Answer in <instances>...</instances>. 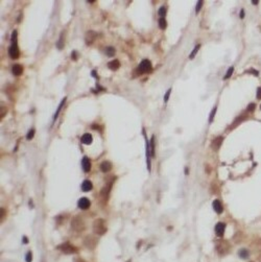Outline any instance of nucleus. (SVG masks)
<instances>
[{"label":"nucleus","instance_id":"nucleus-1","mask_svg":"<svg viewBox=\"0 0 261 262\" xmlns=\"http://www.w3.org/2000/svg\"><path fill=\"white\" fill-rule=\"evenodd\" d=\"M9 57L14 60L19 58L20 55V51L18 48V43H17V31H14L12 34V45L9 47Z\"/></svg>","mask_w":261,"mask_h":262},{"label":"nucleus","instance_id":"nucleus-2","mask_svg":"<svg viewBox=\"0 0 261 262\" xmlns=\"http://www.w3.org/2000/svg\"><path fill=\"white\" fill-rule=\"evenodd\" d=\"M93 232L95 234L99 235H103L105 233L107 232V227H106V223H105V220L101 219V218H98L96 219L93 223Z\"/></svg>","mask_w":261,"mask_h":262},{"label":"nucleus","instance_id":"nucleus-3","mask_svg":"<svg viewBox=\"0 0 261 262\" xmlns=\"http://www.w3.org/2000/svg\"><path fill=\"white\" fill-rule=\"evenodd\" d=\"M71 227L75 232H82L85 229V223L79 216H74L71 220Z\"/></svg>","mask_w":261,"mask_h":262},{"label":"nucleus","instance_id":"nucleus-4","mask_svg":"<svg viewBox=\"0 0 261 262\" xmlns=\"http://www.w3.org/2000/svg\"><path fill=\"white\" fill-rule=\"evenodd\" d=\"M139 71L141 73H149L152 71V62L149 60H143L139 65Z\"/></svg>","mask_w":261,"mask_h":262},{"label":"nucleus","instance_id":"nucleus-5","mask_svg":"<svg viewBox=\"0 0 261 262\" xmlns=\"http://www.w3.org/2000/svg\"><path fill=\"white\" fill-rule=\"evenodd\" d=\"M59 250H61L63 253H65V254H73V253H75L76 251V249L74 247H73L72 244H70L69 242H66V243H63V244H61L60 247H58Z\"/></svg>","mask_w":261,"mask_h":262},{"label":"nucleus","instance_id":"nucleus-6","mask_svg":"<svg viewBox=\"0 0 261 262\" xmlns=\"http://www.w3.org/2000/svg\"><path fill=\"white\" fill-rule=\"evenodd\" d=\"M216 249H217V251H218L219 254L225 255V254L229 251L230 247H229L228 242H226V241H219V243L216 244Z\"/></svg>","mask_w":261,"mask_h":262},{"label":"nucleus","instance_id":"nucleus-7","mask_svg":"<svg viewBox=\"0 0 261 262\" xmlns=\"http://www.w3.org/2000/svg\"><path fill=\"white\" fill-rule=\"evenodd\" d=\"M96 243H97V240L94 239V237H92V236H87V237L85 238V240H84L85 247H87L88 249H90V250L94 249V247H96Z\"/></svg>","mask_w":261,"mask_h":262},{"label":"nucleus","instance_id":"nucleus-8","mask_svg":"<svg viewBox=\"0 0 261 262\" xmlns=\"http://www.w3.org/2000/svg\"><path fill=\"white\" fill-rule=\"evenodd\" d=\"M96 36H97V34H96L95 31H87V33H86V36H85L86 43H87L88 45H91L92 43L95 41V39H96Z\"/></svg>","mask_w":261,"mask_h":262},{"label":"nucleus","instance_id":"nucleus-9","mask_svg":"<svg viewBox=\"0 0 261 262\" xmlns=\"http://www.w3.org/2000/svg\"><path fill=\"white\" fill-rule=\"evenodd\" d=\"M77 205H79V209H82V210H87V209H89L91 203H90V201H89L87 197H82V198H79Z\"/></svg>","mask_w":261,"mask_h":262},{"label":"nucleus","instance_id":"nucleus-10","mask_svg":"<svg viewBox=\"0 0 261 262\" xmlns=\"http://www.w3.org/2000/svg\"><path fill=\"white\" fill-rule=\"evenodd\" d=\"M225 229H226V225L224 223H216L215 225V233L218 237H222L224 234H225Z\"/></svg>","mask_w":261,"mask_h":262},{"label":"nucleus","instance_id":"nucleus-11","mask_svg":"<svg viewBox=\"0 0 261 262\" xmlns=\"http://www.w3.org/2000/svg\"><path fill=\"white\" fill-rule=\"evenodd\" d=\"M82 167H83V170L85 171V172H89V171H90V169H91V162H90L89 158H87V157H84V158H83Z\"/></svg>","mask_w":261,"mask_h":262},{"label":"nucleus","instance_id":"nucleus-12","mask_svg":"<svg viewBox=\"0 0 261 262\" xmlns=\"http://www.w3.org/2000/svg\"><path fill=\"white\" fill-rule=\"evenodd\" d=\"M213 209H214V211H215L216 213H222V211H224V207H222V203H220V201L219 199H215V201H213Z\"/></svg>","mask_w":261,"mask_h":262},{"label":"nucleus","instance_id":"nucleus-13","mask_svg":"<svg viewBox=\"0 0 261 262\" xmlns=\"http://www.w3.org/2000/svg\"><path fill=\"white\" fill-rule=\"evenodd\" d=\"M99 169H100V171H103V172H108V171H110L112 169V164H111L109 161H103L100 163Z\"/></svg>","mask_w":261,"mask_h":262},{"label":"nucleus","instance_id":"nucleus-14","mask_svg":"<svg viewBox=\"0 0 261 262\" xmlns=\"http://www.w3.org/2000/svg\"><path fill=\"white\" fill-rule=\"evenodd\" d=\"M222 140H224V138L222 137L215 138V139L212 141V143H211V147H212L214 150H218L219 147H220V145H222Z\"/></svg>","mask_w":261,"mask_h":262},{"label":"nucleus","instance_id":"nucleus-15","mask_svg":"<svg viewBox=\"0 0 261 262\" xmlns=\"http://www.w3.org/2000/svg\"><path fill=\"white\" fill-rule=\"evenodd\" d=\"M92 188H93V184H92L91 181L85 180L84 182H83V184H82V190H83L84 192L91 191Z\"/></svg>","mask_w":261,"mask_h":262},{"label":"nucleus","instance_id":"nucleus-16","mask_svg":"<svg viewBox=\"0 0 261 262\" xmlns=\"http://www.w3.org/2000/svg\"><path fill=\"white\" fill-rule=\"evenodd\" d=\"M12 72H13V74H14L15 76H20L22 73H23V67H22L21 65H19V64L14 65V66H13V68H12Z\"/></svg>","mask_w":261,"mask_h":262},{"label":"nucleus","instance_id":"nucleus-17","mask_svg":"<svg viewBox=\"0 0 261 262\" xmlns=\"http://www.w3.org/2000/svg\"><path fill=\"white\" fill-rule=\"evenodd\" d=\"M82 143H84V144H91L92 143V141H93V137H92V135L91 134H88V133H86V134H84L82 136Z\"/></svg>","mask_w":261,"mask_h":262},{"label":"nucleus","instance_id":"nucleus-18","mask_svg":"<svg viewBox=\"0 0 261 262\" xmlns=\"http://www.w3.org/2000/svg\"><path fill=\"white\" fill-rule=\"evenodd\" d=\"M108 67L111 69V70H117L119 67H120V63H119L118 60H114V61L110 62L108 64Z\"/></svg>","mask_w":261,"mask_h":262},{"label":"nucleus","instance_id":"nucleus-19","mask_svg":"<svg viewBox=\"0 0 261 262\" xmlns=\"http://www.w3.org/2000/svg\"><path fill=\"white\" fill-rule=\"evenodd\" d=\"M238 255H239V257L241 259H248L250 257L249 251L246 250V249H240L239 252H238Z\"/></svg>","mask_w":261,"mask_h":262},{"label":"nucleus","instance_id":"nucleus-20","mask_svg":"<svg viewBox=\"0 0 261 262\" xmlns=\"http://www.w3.org/2000/svg\"><path fill=\"white\" fill-rule=\"evenodd\" d=\"M65 101H66V97L63 98V100L61 101V104H60V106H59V108L57 109V111H55V117H53V120H57V118H58L59 114H60V112H61V109L63 108V106H64Z\"/></svg>","mask_w":261,"mask_h":262},{"label":"nucleus","instance_id":"nucleus-21","mask_svg":"<svg viewBox=\"0 0 261 262\" xmlns=\"http://www.w3.org/2000/svg\"><path fill=\"white\" fill-rule=\"evenodd\" d=\"M109 193H110V187L107 186L105 187L103 189H101V191H100V196L101 197H108L109 196Z\"/></svg>","mask_w":261,"mask_h":262},{"label":"nucleus","instance_id":"nucleus-22","mask_svg":"<svg viewBox=\"0 0 261 262\" xmlns=\"http://www.w3.org/2000/svg\"><path fill=\"white\" fill-rule=\"evenodd\" d=\"M106 53L108 57H113V55H115V48L114 47H112V46H109V47H107L106 48Z\"/></svg>","mask_w":261,"mask_h":262},{"label":"nucleus","instance_id":"nucleus-23","mask_svg":"<svg viewBox=\"0 0 261 262\" xmlns=\"http://www.w3.org/2000/svg\"><path fill=\"white\" fill-rule=\"evenodd\" d=\"M150 155L152 157H155V138H154V136L150 140Z\"/></svg>","mask_w":261,"mask_h":262},{"label":"nucleus","instance_id":"nucleus-24","mask_svg":"<svg viewBox=\"0 0 261 262\" xmlns=\"http://www.w3.org/2000/svg\"><path fill=\"white\" fill-rule=\"evenodd\" d=\"M200 44H197V45L195 46V48L192 50V52L190 53V55H189V59H190V60H192V59L194 58L195 55H196V52L198 51V49H200Z\"/></svg>","mask_w":261,"mask_h":262},{"label":"nucleus","instance_id":"nucleus-25","mask_svg":"<svg viewBox=\"0 0 261 262\" xmlns=\"http://www.w3.org/2000/svg\"><path fill=\"white\" fill-rule=\"evenodd\" d=\"M57 47L59 49H62L64 47V37H63V35H61V38L59 40V42L57 43Z\"/></svg>","mask_w":261,"mask_h":262},{"label":"nucleus","instance_id":"nucleus-26","mask_svg":"<svg viewBox=\"0 0 261 262\" xmlns=\"http://www.w3.org/2000/svg\"><path fill=\"white\" fill-rule=\"evenodd\" d=\"M166 20L164 18H160V20H159V26H160V28H162V29H165L166 28Z\"/></svg>","mask_w":261,"mask_h":262},{"label":"nucleus","instance_id":"nucleus-27","mask_svg":"<svg viewBox=\"0 0 261 262\" xmlns=\"http://www.w3.org/2000/svg\"><path fill=\"white\" fill-rule=\"evenodd\" d=\"M233 71H234V67H230L228 69V71H227V73H226V75L224 76V79H228L231 77V75L233 74Z\"/></svg>","mask_w":261,"mask_h":262},{"label":"nucleus","instance_id":"nucleus-28","mask_svg":"<svg viewBox=\"0 0 261 262\" xmlns=\"http://www.w3.org/2000/svg\"><path fill=\"white\" fill-rule=\"evenodd\" d=\"M35 133H36V132H35V130H33V128H31V131L27 133V135H26V139H27V140H31V139L33 138V136H35Z\"/></svg>","mask_w":261,"mask_h":262},{"label":"nucleus","instance_id":"nucleus-29","mask_svg":"<svg viewBox=\"0 0 261 262\" xmlns=\"http://www.w3.org/2000/svg\"><path fill=\"white\" fill-rule=\"evenodd\" d=\"M203 1L202 0H200V1H197V4H196V7H195V12L198 13L200 11V9H202V6H203Z\"/></svg>","mask_w":261,"mask_h":262},{"label":"nucleus","instance_id":"nucleus-30","mask_svg":"<svg viewBox=\"0 0 261 262\" xmlns=\"http://www.w3.org/2000/svg\"><path fill=\"white\" fill-rule=\"evenodd\" d=\"M165 14H166V9H165V7H161V9H159V15H160L161 18H164Z\"/></svg>","mask_w":261,"mask_h":262},{"label":"nucleus","instance_id":"nucleus-31","mask_svg":"<svg viewBox=\"0 0 261 262\" xmlns=\"http://www.w3.org/2000/svg\"><path fill=\"white\" fill-rule=\"evenodd\" d=\"M25 260H26V262H31V260H33V255H31V252H28V253H26V256H25Z\"/></svg>","mask_w":261,"mask_h":262},{"label":"nucleus","instance_id":"nucleus-32","mask_svg":"<svg viewBox=\"0 0 261 262\" xmlns=\"http://www.w3.org/2000/svg\"><path fill=\"white\" fill-rule=\"evenodd\" d=\"M215 113H216V107L214 108L212 110V113L210 114V117H209V122H212L213 121V118H214V115H215Z\"/></svg>","mask_w":261,"mask_h":262},{"label":"nucleus","instance_id":"nucleus-33","mask_svg":"<svg viewBox=\"0 0 261 262\" xmlns=\"http://www.w3.org/2000/svg\"><path fill=\"white\" fill-rule=\"evenodd\" d=\"M170 92H171V90H168V91L166 92V94H165V96H164V101L165 102H167V100H168V98H169V95H170Z\"/></svg>","mask_w":261,"mask_h":262},{"label":"nucleus","instance_id":"nucleus-34","mask_svg":"<svg viewBox=\"0 0 261 262\" xmlns=\"http://www.w3.org/2000/svg\"><path fill=\"white\" fill-rule=\"evenodd\" d=\"M255 104H250L249 107H248V111H254V109H255Z\"/></svg>","mask_w":261,"mask_h":262},{"label":"nucleus","instance_id":"nucleus-35","mask_svg":"<svg viewBox=\"0 0 261 262\" xmlns=\"http://www.w3.org/2000/svg\"><path fill=\"white\" fill-rule=\"evenodd\" d=\"M257 98H258V99H261V87L258 88V90H257Z\"/></svg>","mask_w":261,"mask_h":262},{"label":"nucleus","instance_id":"nucleus-36","mask_svg":"<svg viewBox=\"0 0 261 262\" xmlns=\"http://www.w3.org/2000/svg\"><path fill=\"white\" fill-rule=\"evenodd\" d=\"M76 55H77V52H76V51H72V55H71V57H72V60H74V61H75L76 59H77V58H76Z\"/></svg>","mask_w":261,"mask_h":262},{"label":"nucleus","instance_id":"nucleus-37","mask_svg":"<svg viewBox=\"0 0 261 262\" xmlns=\"http://www.w3.org/2000/svg\"><path fill=\"white\" fill-rule=\"evenodd\" d=\"M22 242H23V243H27V242H28V238L26 237V236H23V239H22Z\"/></svg>","mask_w":261,"mask_h":262},{"label":"nucleus","instance_id":"nucleus-38","mask_svg":"<svg viewBox=\"0 0 261 262\" xmlns=\"http://www.w3.org/2000/svg\"><path fill=\"white\" fill-rule=\"evenodd\" d=\"M243 17H244V11H243V9H241V11H240V18L242 19Z\"/></svg>","mask_w":261,"mask_h":262},{"label":"nucleus","instance_id":"nucleus-39","mask_svg":"<svg viewBox=\"0 0 261 262\" xmlns=\"http://www.w3.org/2000/svg\"><path fill=\"white\" fill-rule=\"evenodd\" d=\"M248 72H252V73H255V75H258V72L255 71L254 69H251V71H248Z\"/></svg>","mask_w":261,"mask_h":262},{"label":"nucleus","instance_id":"nucleus-40","mask_svg":"<svg viewBox=\"0 0 261 262\" xmlns=\"http://www.w3.org/2000/svg\"><path fill=\"white\" fill-rule=\"evenodd\" d=\"M252 3H254V4H257V3H258V1H257V0H254V1H252Z\"/></svg>","mask_w":261,"mask_h":262},{"label":"nucleus","instance_id":"nucleus-41","mask_svg":"<svg viewBox=\"0 0 261 262\" xmlns=\"http://www.w3.org/2000/svg\"><path fill=\"white\" fill-rule=\"evenodd\" d=\"M260 108H261V107H260Z\"/></svg>","mask_w":261,"mask_h":262}]
</instances>
